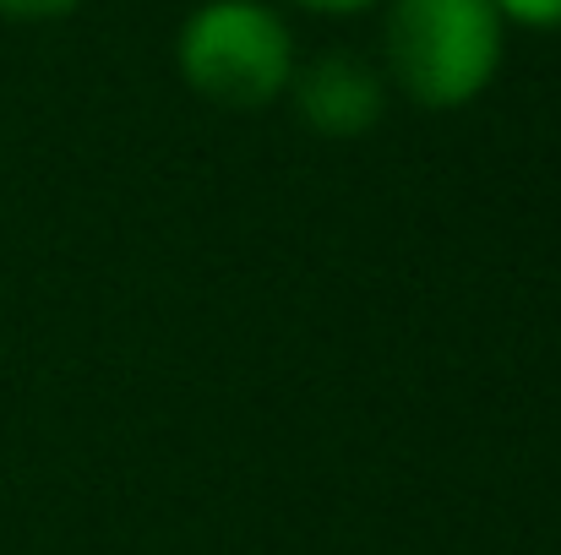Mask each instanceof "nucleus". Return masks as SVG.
<instances>
[{
    "instance_id": "nucleus-4",
    "label": "nucleus",
    "mask_w": 561,
    "mask_h": 555,
    "mask_svg": "<svg viewBox=\"0 0 561 555\" xmlns=\"http://www.w3.org/2000/svg\"><path fill=\"white\" fill-rule=\"evenodd\" d=\"M496 16H513L524 27H561V0H491Z\"/></svg>"
},
{
    "instance_id": "nucleus-6",
    "label": "nucleus",
    "mask_w": 561,
    "mask_h": 555,
    "mask_svg": "<svg viewBox=\"0 0 561 555\" xmlns=\"http://www.w3.org/2000/svg\"><path fill=\"white\" fill-rule=\"evenodd\" d=\"M300 5H317V11H360L371 0H300Z\"/></svg>"
},
{
    "instance_id": "nucleus-3",
    "label": "nucleus",
    "mask_w": 561,
    "mask_h": 555,
    "mask_svg": "<svg viewBox=\"0 0 561 555\" xmlns=\"http://www.w3.org/2000/svg\"><path fill=\"white\" fill-rule=\"evenodd\" d=\"M300 115L322 137H360L381 115V82L360 55H322L295 82Z\"/></svg>"
},
{
    "instance_id": "nucleus-5",
    "label": "nucleus",
    "mask_w": 561,
    "mask_h": 555,
    "mask_svg": "<svg viewBox=\"0 0 561 555\" xmlns=\"http://www.w3.org/2000/svg\"><path fill=\"white\" fill-rule=\"evenodd\" d=\"M77 0H0V16H60V11H71Z\"/></svg>"
},
{
    "instance_id": "nucleus-1",
    "label": "nucleus",
    "mask_w": 561,
    "mask_h": 555,
    "mask_svg": "<svg viewBox=\"0 0 561 555\" xmlns=\"http://www.w3.org/2000/svg\"><path fill=\"white\" fill-rule=\"evenodd\" d=\"M387 60L409 99L431 109L469 104L502 60V16L491 0H398L387 16Z\"/></svg>"
},
{
    "instance_id": "nucleus-2",
    "label": "nucleus",
    "mask_w": 561,
    "mask_h": 555,
    "mask_svg": "<svg viewBox=\"0 0 561 555\" xmlns=\"http://www.w3.org/2000/svg\"><path fill=\"white\" fill-rule=\"evenodd\" d=\"M181 71L202 99L256 109L289 82V27L256 0H207L181 27Z\"/></svg>"
}]
</instances>
